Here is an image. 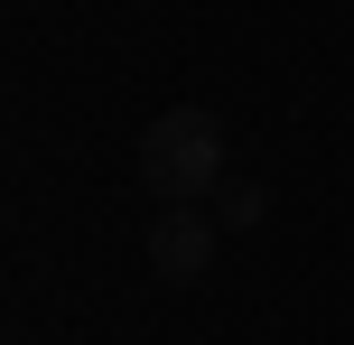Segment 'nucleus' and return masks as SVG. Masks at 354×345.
I'll list each match as a JSON object with an SVG mask.
<instances>
[{"label": "nucleus", "instance_id": "1", "mask_svg": "<svg viewBox=\"0 0 354 345\" xmlns=\"http://www.w3.org/2000/svg\"><path fill=\"white\" fill-rule=\"evenodd\" d=\"M131 168H140V187L159 205H205L214 187H224V122H214L205 103H177V112H159V122L140 131Z\"/></svg>", "mask_w": 354, "mask_h": 345}, {"label": "nucleus", "instance_id": "3", "mask_svg": "<svg viewBox=\"0 0 354 345\" xmlns=\"http://www.w3.org/2000/svg\"><path fill=\"white\" fill-rule=\"evenodd\" d=\"M261 215H270V187L261 178H224V187H214V224H224V234H252Z\"/></svg>", "mask_w": 354, "mask_h": 345}, {"label": "nucleus", "instance_id": "2", "mask_svg": "<svg viewBox=\"0 0 354 345\" xmlns=\"http://www.w3.org/2000/svg\"><path fill=\"white\" fill-rule=\"evenodd\" d=\"M140 243H149V271H159L168 290H187V280H205V271H214V243H224V224H214L205 205H159Z\"/></svg>", "mask_w": 354, "mask_h": 345}]
</instances>
